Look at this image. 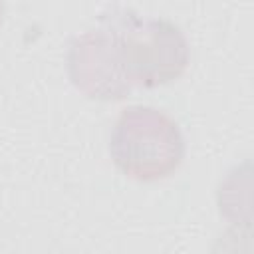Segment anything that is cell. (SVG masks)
Returning <instances> with one entry per match:
<instances>
[{"label": "cell", "instance_id": "6da1fadb", "mask_svg": "<svg viewBox=\"0 0 254 254\" xmlns=\"http://www.w3.org/2000/svg\"><path fill=\"white\" fill-rule=\"evenodd\" d=\"M109 155L129 179L161 181L181 167L185 139L177 121L165 111L149 105H131L115 119Z\"/></svg>", "mask_w": 254, "mask_h": 254}, {"label": "cell", "instance_id": "7a4b0ae2", "mask_svg": "<svg viewBox=\"0 0 254 254\" xmlns=\"http://www.w3.org/2000/svg\"><path fill=\"white\" fill-rule=\"evenodd\" d=\"M125 69L133 85L159 87L179 79L189 65V42L165 18H141L131 10L111 16Z\"/></svg>", "mask_w": 254, "mask_h": 254}, {"label": "cell", "instance_id": "3957f363", "mask_svg": "<svg viewBox=\"0 0 254 254\" xmlns=\"http://www.w3.org/2000/svg\"><path fill=\"white\" fill-rule=\"evenodd\" d=\"M65 67L71 83L91 99L119 101L135 87L125 69L117 36L109 26L75 36L67 48Z\"/></svg>", "mask_w": 254, "mask_h": 254}, {"label": "cell", "instance_id": "277c9868", "mask_svg": "<svg viewBox=\"0 0 254 254\" xmlns=\"http://www.w3.org/2000/svg\"><path fill=\"white\" fill-rule=\"evenodd\" d=\"M2 16H4V4H0V22H2Z\"/></svg>", "mask_w": 254, "mask_h": 254}]
</instances>
